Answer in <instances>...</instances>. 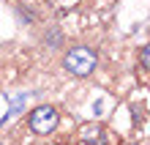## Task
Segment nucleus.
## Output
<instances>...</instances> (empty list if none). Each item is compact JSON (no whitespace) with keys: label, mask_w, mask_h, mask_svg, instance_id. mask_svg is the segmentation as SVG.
Wrapping results in <instances>:
<instances>
[{"label":"nucleus","mask_w":150,"mask_h":145,"mask_svg":"<svg viewBox=\"0 0 150 145\" xmlns=\"http://www.w3.org/2000/svg\"><path fill=\"white\" fill-rule=\"evenodd\" d=\"M63 69L71 74L74 79H87L93 77V71L98 69V52L87 44H74L66 49L63 55Z\"/></svg>","instance_id":"obj_1"},{"label":"nucleus","mask_w":150,"mask_h":145,"mask_svg":"<svg viewBox=\"0 0 150 145\" xmlns=\"http://www.w3.org/2000/svg\"><path fill=\"white\" fill-rule=\"evenodd\" d=\"M79 137L85 145H107V129L101 123H85L79 129Z\"/></svg>","instance_id":"obj_3"},{"label":"nucleus","mask_w":150,"mask_h":145,"mask_svg":"<svg viewBox=\"0 0 150 145\" xmlns=\"http://www.w3.org/2000/svg\"><path fill=\"white\" fill-rule=\"evenodd\" d=\"M57 123H60V112H57V107H52V104H38V107H33L30 115H28V126H30V131L33 134H52L57 129Z\"/></svg>","instance_id":"obj_2"},{"label":"nucleus","mask_w":150,"mask_h":145,"mask_svg":"<svg viewBox=\"0 0 150 145\" xmlns=\"http://www.w3.org/2000/svg\"><path fill=\"white\" fill-rule=\"evenodd\" d=\"M139 66L150 71V44H145V47H142V52H139Z\"/></svg>","instance_id":"obj_4"}]
</instances>
